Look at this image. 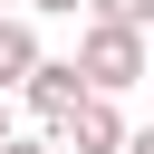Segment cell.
Here are the masks:
<instances>
[{"label": "cell", "instance_id": "6da1fadb", "mask_svg": "<svg viewBox=\"0 0 154 154\" xmlns=\"http://www.w3.org/2000/svg\"><path fill=\"white\" fill-rule=\"evenodd\" d=\"M77 77H87L96 96H125L135 77H154V67H144V29H125V19H87V29H77Z\"/></svg>", "mask_w": 154, "mask_h": 154}, {"label": "cell", "instance_id": "7a4b0ae2", "mask_svg": "<svg viewBox=\"0 0 154 154\" xmlns=\"http://www.w3.org/2000/svg\"><path fill=\"white\" fill-rule=\"evenodd\" d=\"M48 135H58V154H116V144H125V116H116V96H96V87H87Z\"/></svg>", "mask_w": 154, "mask_h": 154}, {"label": "cell", "instance_id": "3957f363", "mask_svg": "<svg viewBox=\"0 0 154 154\" xmlns=\"http://www.w3.org/2000/svg\"><path fill=\"white\" fill-rule=\"evenodd\" d=\"M10 96H19V106H29L38 125H58V116H67L77 96H87V77H77V58H48V48H38V67H29V77L10 87Z\"/></svg>", "mask_w": 154, "mask_h": 154}, {"label": "cell", "instance_id": "277c9868", "mask_svg": "<svg viewBox=\"0 0 154 154\" xmlns=\"http://www.w3.org/2000/svg\"><path fill=\"white\" fill-rule=\"evenodd\" d=\"M29 67H38V29H29L19 10H0V87H19Z\"/></svg>", "mask_w": 154, "mask_h": 154}, {"label": "cell", "instance_id": "5b68a950", "mask_svg": "<svg viewBox=\"0 0 154 154\" xmlns=\"http://www.w3.org/2000/svg\"><path fill=\"white\" fill-rule=\"evenodd\" d=\"M87 19H125V29H154V0H87Z\"/></svg>", "mask_w": 154, "mask_h": 154}, {"label": "cell", "instance_id": "8992f818", "mask_svg": "<svg viewBox=\"0 0 154 154\" xmlns=\"http://www.w3.org/2000/svg\"><path fill=\"white\" fill-rule=\"evenodd\" d=\"M0 154H58V135H19V125H10V135H0Z\"/></svg>", "mask_w": 154, "mask_h": 154}, {"label": "cell", "instance_id": "52a82bcc", "mask_svg": "<svg viewBox=\"0 0 154 154\" xmlns=\"http://www.w3.org/2000/svg\"><path fill=\"white\" fill-rule=\"evenodd\" d=\"M29 10H38V19H77L87 0H29Z\"/></svg>", "mask_w": 154, "mask_h": 154}, {"label": "cell", "instance_id": "ba28073f", "mask_svg": "<svg viewBox=\"0 0 154 154\" xmlns=\"http://www.w3.org/2000/svg\"><path fill=\"white\" fill-rule=\"evenodd\" d=\"M116 154H154V125H125V144Z\"/></svg>", "mask_w": 154, "mask_h": 154}, {"label": "cell", "instance_id": "9c48e42d", "mask_svg": "<svg viewBox=\"0 0 154 154\" xmlns=\"http://www.w3.org/2000/svg\"><path fill=\"white\" fill-rule=\"evenodd\" d=\"M0 135H10V87H0Z\"/></svg>", "mask_w": 154, "mask_h": 154}, {"label": "cell", "instance_id": "30bf717a", "mask_svg": "<svg viewBox=\"0 0 154 154\" xmlns=\"http://www.w3.org/2000/svg\"><path fill=\"white\" fill-rule=\"evenodd\" d=\"M0 10H10V0H0Z\"/></svg>", "mask_w": 154, "mask_h": 154}]
</instances>
